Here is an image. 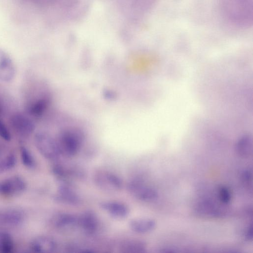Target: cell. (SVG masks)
<instances>
[{
	"label": "cell",
	"instance_id": "6da1fadb",
	"mask_svg": "<svg viewBox=\"0 0 253 253\" xmlns=\"http://www.w3.org/2000/svg\"><path fill=\"white\" fill-rule=\"evenodd\" d=\"M34 142L39 152L48 160L56 161L61 155L58 144L45 132L36 133Z\"/></svg>",
	"mask_w": 253,
	"mask_h": 253
},
{
	"label": "cell",
	"instance_id": "7a4b0ae2",
	"mask_svg": "<svg viewBox=\"0 0 253 253\" xmlns=\"http://www.w3.org/2000/svg\"><path fill=\"white\" fill-rule=\"evenodd\" d=\"M94 181L96 186L108 193L120 191L123 186L121 178L117 174L106 170L97 171L94 175Z\"/></svg>",
	"mask_w": 253,
	"mask_h": 253
},
{
	"label": "cell",
	"instance_id": "3957f363",
	"mask_svg": "<svg viewBox=\"0 0 253 253\" xmlns=\"http://www.w3.org/2000/svg\"><path fill=\"white\" fill-rule=\"evenodd\" d=\"M127 188L130 194L141 201L153 202L155 201L158 197L156 190L146 185L140 180L134 179L129 181Z\"/></svg>",
	"mask_w": 253,
	"mask_h": 253
},
{
	"label": "cell",
	"instance_id": "277c9868",
	"mask_svg": "<svg viewBox=\"0 0 253 253\" xmlns=\"http://www.w3.org/2000/svg\"><path fill=\"white\" fill-rule=\"evenodd\" d=\"M26 188V183L19 176L8 178L0 182V194L12 196L22 193Z\"/></svg>",
	"mask_w": 253,
	"mask_h": 253
},
{
	"label": "cell",
	"instance_id": "5b68a950",
	"mask_svg": "<svg viewBox=\"0 0 253 253\" xmlns=\"http://www.w3.org/2000/svg\"><path fill=\"white\" fill-rule=\"evenodd\" d=\"M55 199L58 202L70 205H77L80 202L79 195L68 182H61Z\"/></svg>",
	"mask_w": 253,
	"mask_h": 253
},
{
	"label": "cell",
	"instance_id": "8992f818",
	"mask_svg": "<svg viewBox=\"0 0 253 253\" xmlns=\"http://www.w3.org/2000/svg\"><path fill=\"white\" fill-rule=\"evenodd\" d=\"M78 217V228L88 235H92L96 233L99 227V220L95 213L88 211L82 213Z\"/></svg>",
	"mask_w": 253,
	"mask_h": 253
},
{
	"label": "cell",
	"instance_id": "52a82bcc",
	"mask_svg": "<svg viewBox=\"0 0 253 253\" xmlns=\"http://www.w3.org/2000/svg\"><path fill=\"white\" fill-rule=\"evenodd\" d=\"M52 224L56 228L62 230H69L78 228V217L69 213L60 212L52 218Z\"/></svg>",
	"mask_w": 253,
	"mask_h": 253
},
{
	"label": "cell",
	"instance_id": "ba28073f",
	"mask_svg": "<svg viewBox=\"0 0 253 253\" xmlns=\"http://www.w3.org/2000/svg\"><path fill=\"white\" fill-rule=\"evenodd\" d=\"M10 121L15 131L23 136L30 135L34 130L35 126L32 120L23 114H15Z\"/></svg>",
	"mask_w": 253,
	"mask_h": 253
},
{
	"label": "cell",
	"instance_id": "9c48e42d",
	"mask_svg": "<svg viewBox=\"0 0 253 253\" xmlns=\"http://www.w3.org/2000/svg\"><path fill=\"white\" fill-rule=\"evenodd\" d=\"M31 248L39 253H51L57 248L54 239L48 236H40L35 238L31 242Z\"/></svg>",
	"mask_w": 253,
	"mask_h": 253
},
{
	"label": "cell",
	"instance_id": "30bf717a",
	"mask_svg": "<svg viewBox=\"0 0 253 253\" xmlns=\"http://www.w3.org/2000/svg\"><path fill=\"white\" fill-rule=\"evenodd\" d=\"M101 208L111 216L118 219L126 218L129 214V209L125 204L114 201H105L100 204Z\"/></svg>",
	"mask_w": 253,
	"mask_h": 253
},
{
	"label": "cell",
	"instance_id": "8fae6325",
	"mask_svg": "<svg viewBox=\"0 0 253 253\" xmlns=\"http://www.w3.org/2000/svg\"><path fill=\"white\" fill-rule=\"evenodd\" d=\"M24 218L22 211L15 209L0 211V224L7 226H17L23 222Z\"/></svg>",
	"mask_w": 253,
	"mask_h": 253
},
{
	"label": "cell",
	"instance_id": "7c38bea8",
	"mask_svg": "<svg viewBox=\"0 0 253 253\" xmlns=\"http://www.w3.org/2000/svg\"><path fill=\"white\" fill-rule=\"evenodd\" d=\"M15 74V66L11 58L0 52V80L9 82L13 80Z\"/></svg>",
	"mask_w": 253,
	"mask_h": 253
},
{
	"label": "cell",
	"instance_id": "4fadbf2b",
	"mask_svg": "<svg viewBox=\"0 0 253 253\" xmlns=\"http://www.w3.org/2000/svg\"><path fill=\"white\" fill-rule=\"evenodd\" d=\"M129 226L133 232L144 234L153 230L156 227V222L155 220L151 218H134L130 220Z\"/></svg>",
	"mask_w": 253,
	"mask_h": 253
},
{
	"label": "cell",
	"instance_id": "5bb4252c",
	"mask_svg": "<svg viewBox=\"0 0 253 253\" xmlns=\"http://www.w3.org/2000/svg\"><path fill=\"white\" fill-rule=\"evenodd\" d=\"M236 151L239 155L247 158L252 153V140L249 137L241 138L236 146Z\"/></svg>",
	"mask_w": 253,
	"mask_h": 253
},
{
	"label": "cell",
	"instance_id": "9a60e30c",
	"mask_svg": "<svg viewBox=\"0 0 253 253\" xmlns=\"http://www.w3.org/2000/svg\"><path fill=\"white\" fill-rule=\"evenodd\" d=\"M13 249L14 242L11 236L6 232H0V252L10 253Z\"/></svg>",
	"mask_w": 253,
	"mask_h": 253
},
{
	"label": "cell",
	"instance_id": "2e32d148",
	"mask_svg": "<svg viewBox=\"0 0 253 253\" xmlns=\"http://www.w3.org/2000/svg\"><path fill=\"white\" fill-rule=\"evenodd\" d=\"M146 245L141 241H128L123 245L122 250L126 253H143L145 252Z\"/></svg>",
	"mask_w": 253,
	"mask_h": 253
},
{
	"label": "cell",
	"instance_id": "e0dca14e",
	"mask_svg": "<svg viewBox=\"0 0 253 253\" xmlns=\"http://www.w3.org/2000/svg\"><path fill=\"white\" fill-rule=\"evenodd\" d=\"M47 102L45 99H40L30 105L28 112L32 116L38 117L42 114L46 108Z\"/></svg>",
	"mask_w": 253,
	"mask_h": 253
},
{
	"label": "cell",
	"instance_id": "ac0fdd59",
	"mask_svg": "<svg viewBox=\"0 0 253 253\" xmlns=\"http://www.w3.org/2000/svg\"><path fill=\"white\" fill-rule=\"evenodd\" d=\"M20 154L22 163L25 167L32 169L36 167V161L33 155L25 146L20 147Z\"/></svg>",
	"mask_w": 253,
	"mask_h": 253
},
{
	"label": "cell",
	"instance_id": "d6986e66",
	"mask_svg": "<svg viewBox=\"0 0 253 253\" xmlns=\"http://www.w3.org/2000/svg\"><path fill=\"white\" fill-rule=\"evenodd\" d=\"M16 158L14 154L10 153L0 161V173L12 169L16 165Z\"/></svg>",
	"mask_w": 253,
	"mask_h": 253
},
{
	"label": "cell",
	"instance_id": "ffe728a7",
	"mask_svg": "<svg viewBox=\"0 0 253 253\" xmlns=\"http://www.w3.org/2000/svg\"><path fill=\"white\" fill-rule=\"evenodd\" d=\"M0 137L3 140L9 141L11 139V133L0 116Z\"/></svg>",
	"mask_w": 253,
	"mask_h": 253
},
{
	"label": "cell",
	"instance_id": "44dd1931",
	"mask_svg": "<svg viewBox=\"0 0 253 253\" xmlns=\"http://www.w3.org/2000/svg\"><path fill=\"white\" fill-rule=\"evenodd\" d=\"M219 196L220 201L224 204L229 203L231 198V193L226 187H221L219 188Z\"/></svg>",
	"mask_w": 253,
	"mask_h": 253
},
{
	"label": "cell",
	"instance_id": "7402d4cb",
	"mask_svg": "<svg viewBox=\"0 0 253 253\" xmlns=\"http://www.w3.org/2000/svg\"><path fill=\"white\" fill-rule=\"evenodd\" d=\"M242 177L245 182H249L252 181V171L249 169H245L242 173Z\"/></svg>",
	"mask_w": 253,
	"mask_h": 253
},
{
	"label": "cell",
	"instance_id": "603a6c76",
	"mask_svg": "<svg viewBox=\"0 0 253 253\" xmlns=\"http://www.w3.org/2000/svg\"><path fill=\"white\" fill-rule=\"evenodd\" d=\"M253 224L251 223L249 225L246 230L245 232V237L249 241H252L253 240Z\"/></svg>",
	"mask_w": 253,
	"mask_h": 253
}]
</instances>
